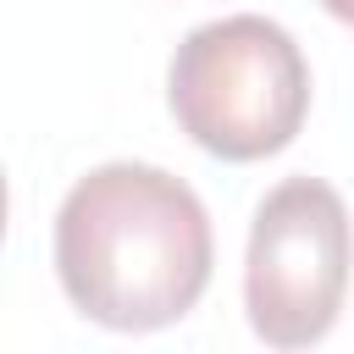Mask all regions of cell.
I'll use <instances>...</instances> for the list:
<instances>
[{
    "label": "cell",
    "mask_w": 354,
    "mask_h": 354,
    "mask_svg": "<svg viewBox=\"0 0 354 354\" xmlns=\"http://www.w3.org/2000/svg\"><path fill=\"white\" fill-rule=\"evenodd\" d=\"M354 266V221L332 183L288 177L249 221L243 249V310L260 343L310 348L337 326Z\"/></svg>",
    "instance_id": "3957f363"
},
{
    "label": "cell",
    "mask_w": 354,
    "mask_h": 354,
    "mask_svg": "<svg viewBox=\"0 0 354 354\" xmlns=\"http://www.w3.org/2000/svg\"><path fill=\"white\" fill-rule=\"evenodd\" d=\"M166 105L205 155L266 160L282 155L310 116V61L282 22L238 11L177 44Z\"/></svg>",
    "instance_id": "7a4b0ae2"
},
{
    "label": "cell",
    "mask_w": 354,
    "mask_h": 354,
    "mask_svg": "<svg viewBox=\"0 0 354 354\" xmlns=\"http://www.w3.org/2000/svg\"><path fill=\"white\" fill-rule=\"evenodd\" d=\"M216 238L199 194L144 160L77 177L55 210V277L72 310L111 332H160L210 288Z\"/></svg>",
    "instance_id": "6da1fadb"
},
{
    "label": "cell",
    "mask_w": 354,
    "mask_h": 354,
    "mask_svg": "<svg viewBox=\"0 0 354 354\" xmlns=\"http://www.w3.org/2000/svg\"><path fill=\"white\" fill-rule=\"evenodd\" d=\"M321 11H326V17H337V22H348V28H354V0H321Z\"/></svg>",
    "instance_id": "277c9868"
},
{
    "label": "cell",
    "mask_w": 354,
    "mask_h": 354,
    "mask_svg": "<svg viewBox=\"0 0 354 354\" xmlns=\"http://www.w3.org/2000/svg\"><path fill=\"white\" fill-rule=\"evenodd\" d=\"M6 210H11V199H6V177H0V238H6Z\"/></svg>",
    "instance_id": "5b68a950"
}]
</instances>
